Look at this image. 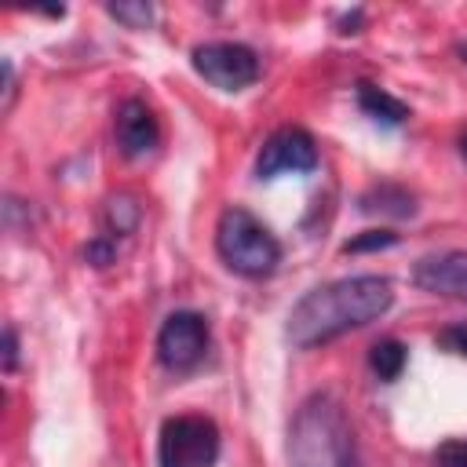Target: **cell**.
Returning <instances> with one entry per match:
<instances>
[{"label":"cell","instance_id":"1","mask_svg":"<svg viewBox=\"0 0 467 467\" xmlns=\"http://www.w3.org/2000/svg\"><path fill=\"white\" fill-rule=\"evenodd\" d=\"M390 303H394V288L379 274H354V277L317 285L288 310L285 339L296 350L325 347L343 332L379 321L390 310Z\"/></svg>","mask_w":467,"mask_h":467},{"label":"cell","instance_id":"2","mask_svg":"<svg viewBox=\"0 0 467 467\" xmlns=\"http://www.w3.org/2000/svg\"><path fill=\"white\" fill-rule=\"evenodd\" d=\"M288 463L292 467H361L354 427L332 390L303 398L288 423Z\"/></svg>","mask_w":467,"mask_h":467},{"label":"cell","instance_id":"3","mask_svg":"<svg viewBox=\"0 0 467 467\" xmlns=\"http://www.w3.org/2000/svg\"><path fill=\"white\" fill-rule=\"evenodd\" d=\"M215 252L241 277H270L281 263V241L241 204L223 208L215 223Z\"/></svg>","mask_w":467,"mask_h":467},{"label":"cell","instance_id":"4","mask_svg":"<svg viewBox=\"0 0 467 467\" xmlns=\"http://www.w3.org/2000/svg\"><path fill=\"white\" fill-rule=\"evenodd\" d=\"M223 452V434L212 416L179 412L161 423L157 467H215Z\"/></svg>","mask_w":467,"mask_h":467},{"label":"cell","instance_id":"5","mask_svg":"<svg viewBox=\"0 0 467 467\" xmlns=\"http://www.w3.org/2000/svg\"><path fill=\"white\" fill-rule=\"evenodd\" d=\"M190 62L197 77L219 91H241L259 80V55L237 40H204L190 51Z\"/></svg>","mask_w":467,"mask_h":467},{"label":"cell","instance_id":"6","mask_svg":"<svg viewBox=\"0 0 467 467\" xmlns=\"http://www.w3.org/2000/svg\"><path fill=\"white\" fill-rule=\"evenodd\" d=\"M208 350V321L197 310H175L157 328V361L171 372H190Z\"/></svg>","mask_w":467,"mask_h":467},{"label":"cell","instance_id":"7","mask_svg":"<svg viewBox=\"0 0 467 467\" xmlns=\"http://www.w3.org/2000/svg\"><path fill=\"white\" fill-rule=\"evenodd\" d=\"M317 168V142L306 128H277L274 135L263 139L259 157H255V175L259 179H277V175H303Z\"/></svg>","mask_w":467,"mask_h":467},{"label":"cell","instance_id":"8","mask_svg":"<svg viewBox=\"0 0 467 467\" xmlns=\"http://www.w3.org/2000/svg\"><path fill=\"white\" fill-rule=\"evenodd\" d=\"M412 285L431 296H449L467 303V252L449 248V252H431L412 263Z\"/></svg>","mask_w":467,"mask_h":467},{"label":"cell","instance_id":"9","mask_svg":"<svg viewBox=\"0 0 467 467\" xmlns=\"http://www.w3.org/2000/svg\"><path fill=\"white\" fill-rule=\"evenodd\" d=\"M113 139H117V150L128 161H135L153 153V146L161 142V124L142 99H124L113 113Z\"/></svg>","mask_w":467,"mask_h":467},{"label":"cell","instance_id":"10","mask_svg":"<svg viewBox=\"0 0 467 467\" xmlns=\"http://www.w3.org/2000/svg\"><path fill=\"white\" fill-rule=\"evenodd\" d=\"M358 212L365 215H379V219H412L416 215V193L401 182H372L361 197H358Z\"/></svg>","mask_w":467,"mask_h":467},{"label":"cell","instance_id":"11","mask_svg":"<svg viewBox=\"0 0 467 467\" xmlns=\"http://www.w3.org/2000/svg\"><path fill=\"white\" fill-rule=\"evenodd\" d=\"M358 109L365 117H372L376 124H387V128H398V124L409 120V106L401 99H394L390 91H383L376 84H365V80L358 84Z\"/></svg>","mask_w":467,"mask_h":467},{"label":"cell","instance_id":"12","mask_svg":"<svg viewBox=\"0 0 467 467\" xmlns=\"http://www.w3.org/2000/svg\"><path fill=\"white\" fill-rule=\"evenodd\" d=\"M405 361H409V347L401 339H394V336L372 343V350H368V368L383 383H394L405 372Z\"/></svg>","mask_w":467,"mask_h":467},{"label":"cell","instance_id":"13","mask_svg":"<svg viewBox=\"0 0 467 467\" xmlns=\"http://www.w3.org/2000/svg\"><path fill=\"white\" fill-rule=\"evenodd\" d=\"M139 219H142V208H139V201L131 193H113L106 201V226H109V234H117V237L135 234Z\"/></svg>","mask_w":467,"mask_h":467},{"label":"cell","instance_id":"14","mask_svg":"<svg viewBox=\"0 0 467 467\" xmlns=\"http://www.w3.org/2000/svg\"><path fill=\"white\" fill-rule=\"evenodd\" d=\"M106 11H109V18L124 22L128 29H150L153 26V4H146V0H120V4H109Z\"/></svg>","mask_w":467,"mask_h":467},{"label":"cell","instance_id":"15","mask_svg":"<svg viewBox=\"0 0 467 467\" xmlns=\"http://www.w3.org/2000/svg\"><path fill=\"white\" fill-rule=\"evenodd\" d=\"M394 244H398L394 230H365V234L343 241V252L347 255H361V252H383V248H394Z\"/></svg>","mask_w":467,"mask_h":467},{"label":"cell","instance_id":"16","mask_svg":"<svg viewBox=\"0 0 467 467\" xmlns=\"http://www.w3.org/2000/svg\"><path fill=\"white\" fill-rule=\"evenodd\" d=\"M434 467H467V438H449L434 449Z\"/></svg>","mask_w":467,"mask_h":467},{"label":"cell","instance_id":"17","mask_svg":"<svg viewBox=\"0 0 467 467\" xmlns=\"http://www.w3.org/2000/svg\"><path fill=\"white\" fill-rule=\"evenodd\" d=\"M438 347L449 350V354H460L467 358V321H456V325H445L438 332Z\"/></svg>","mask_w":467,"mask_h":467},{"label":"cell","instance_id":"18","mask_svg":"<svg viewBox=\"0 0 467 467\" xmlns=\"http://www.w3.org/2000/svg\"><path fill=\"white\" fill-rule=\"evenodd\" d=\"M113 255H117L113 237H91V241L84 244V259H88L91 266H109V263H113Z\"/></svg>","mask_w":467,"mask_h":467},{"label":"cell","instance_id":"19","mask_svg":"<svg viewBox=\"0 0 467 467\" xmlns=\"http://www.w3.org/2000/svg\"><path fill=\"white\" fill-rule=\"evenodd\" d=\"M18 368V332L7 325L4 328V372H15Z\"/></svg>","mask_w":467,"mask_h":467},{"label":"cell","instance_id":"20","mask_svg":"<svg viewBox=\"0 0 467 467\" xmlns=\"http://www.w3.org/2000/svg\"><path fill=\"white\" fill-rule=\"evenodd\" d=\"M11 99H15V69L11 62H4V109L11 106Z\"/></svg>","mask_w":467,"mask_h":467},{"label":"cell","instance_id":"21","mask_svg":"<svg viewBox=\"0 0 467 467\" xmlns=\"http://www.w3.org/2000/svg\"><path fill=\"white\" fill-rule=\"evenodd\" d=\"M358 22H361V7H354L339 18V33H358Z\"/></svg>","mask_w":467,"mask_h":467},{"label":"cell","instance_id":"22","mask_svg":"<svg viewBox=\"0 0 467 467\" xmlns=\"http://www.w3.org/2000/svg\"><path fill=\"white\" fill-rule=\"evenodd\" d=\"M456 55H460V58H463V66H467V40H463V44H456Z\"/></svg>","mask_w":467,"mask_h":467},{"label":"cell","instance_id":"23","mask_svg":"<svg viewBox=\"0 0 467 467\" xmlns=\"http://www.w3.org/2000/svg\"><path fill=\"white\" fill-rule=\"evenodd\" d=\"M460 153H463V161H467V131L460 135Z\"/></svg>","mask_w":467,"mask_h":467}]
</instances>
